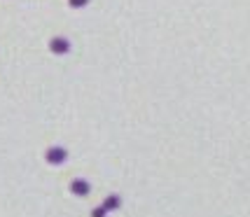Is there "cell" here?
Here are the masks:
<instances>
[{"mask_svg":"<svg viewBox=\"0 0 250 217\" xmlns=\"http://www.w3.org/2000/svg\"><path fill=\"white\" fill-rule=\"evenodd\" d=\"M52 49H54V52H65V49H68V42H65V40H54V42H52Z\"/></svg>","mask_w":250,"mask_h":217,"instance_id":"cell-1","label":"cell"},{"mask_svg":"<svg viewBox=\"0 0 250 217\" xmlns=\"http://www.w3.org/2000/svg\"><path fill=\"white\" fill-rule=\"evenodd\" d=\"M73 5H84V0H70Z\"/></svg>","mask_w":250,"mask_h":217,"instance_id":"cell-2","label":"cell"}]
</instances>
